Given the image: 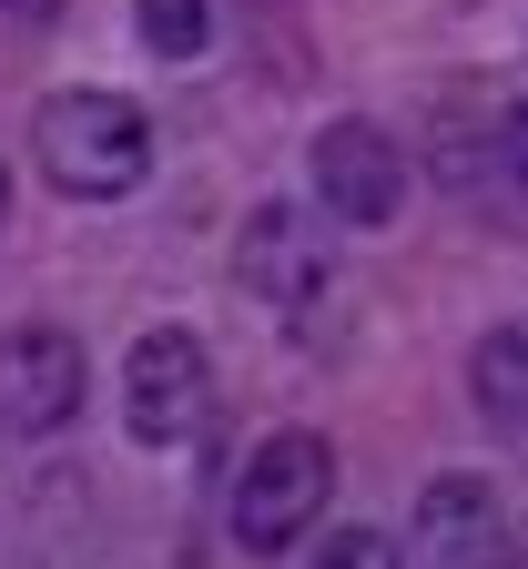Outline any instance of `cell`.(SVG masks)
Here are the masks:
<instances>
[{"instance_id":"1","label":"cell","mask_w":528,"mask_h":569,"mask_svg":"<svg viewBox=\"0 0 528 569\" xmlns=\"http://www.w3.org/2000/svg\"><path fill=\"white\" fill-rule=\"evenodd\" d=\"M31 163L71 193V203H122L153 173V122L122 92H51L31 112Z\"/></svg>"},{"instance_id":"9","label":"cell","mask_w":528,"mask_h":569,"mask_svg":"<svg viewBox=\"0 0 528 569\" xmlns=\"http://www.w3.org/2000/svg\"><path fill=\"white\" fill-rule=\"evenodd\" d=\"M132 41L153 61H203L213 51V0H132Z\"/></svg>"},{"instance_id":"4","label":"cell","mask_w":528,"mask_h":569,"mask_svg":"<svg viewBox=\"0 0 528 569\" xmlns=\"http://www.w3.org/2000/svg\"><path fill=\"white\" fill-rule=\"evenodd\" d=\"M336 213L326 203H255L235 224V284L275 316H306L326 284H336V244H326Z\"/></svg>"},{"instance_id":"8","label":"cell","mask_w":528,"mask_h":569,"mask_svg":"<svg viewBox=\"0 0 528 569\" xmlns=\"http://www.w3.org/2000/svg\"><path fill=\"white\" fill-rule=\"evenodd\" d=\"M468 407H478V427H498V438L528 427V326H488L468 346Z\"/></svg>"},{"instance_id":"11","label":"cell","mask_w":528,"mask_h":569,"mask_svg":"<svg viewBox=\"0 0 528 569\" xmlns=\"http://www.w3.org/2000/svg\"><path fill=\"white\" fill-rule=\"evenodd\" d=\"M498 183H508V193H528V102H508V112H498Z\"/></svg>"},{"instance_id":"10","label":"cell","mask_w":528,"mask_h":569,"mask_svg":"<svg viewBox=\"0 0 528 569\" xmlns=\"http://www.w3.org/2000/svg\"><path fill=\"white\" fill-rule=\"evenodd\" d=\"M306 569H407V549H397L387 529H326Z\"/></svg>"},{"instance_id":"5","label":"cell","mask_w":528,"mask_h":569,"mask_svg":"<svg viewBox=\"0 0 528 569\" xmlns=\"http://www.w3.org/2000/svg\"><path fill=\"white\" fill-rule=\"evenodd\" d=\"M82 397H92V356L71 326L31 316L0 336V438H61L82 417Z\"/></svg>"},{"instance_id":"13","label":"cell","mask_w":528,"mask_h":569,"mask_svg":"<svg viewBox=\"0 0 528 569\" xmlns=\"http://www.w3.org/2000/svg\"><path fill=\"white\" fill-rule=\"evenodd\" d=\"M0 224H11V173H0Z\"/></svg>"},{"instance_id":"7","label":"cell","mask_w":528,"mask_h":569,"mask_svg":"<svg viewBox=\"0 0 528 569\" xmlns=\"http://www.w3.org/2000/svg\"><path fill=\"white\" fill-rule=\"evenodd\" d=\"M407 569H508V488L478 468H437L407 509Z\"/></svg>"},{"instance_id":"2","label":"cell","mask_w":528,"mask_h":569,"mask_svg":"<svg viewBox=\"0 0 528 569\" xmlns=\"http://www.w3.org/2000/svg\"><path fill=\"white\" fill-rule=\"evenodd\" d=\"M326 498H336V448L316 438V427H275V438L235 468L223 529H235L245 559H285V549H306V539H316Z\"/></svg>"},{"instance_id":"6","label":"cell","mask_w":528,"mask_h":569,"mask_svg":"<svg viewBox=\"0 0 528 569\" xmlns=\"http://www.w3.org/2000/svg\"><path fill=\"white\" fill-rule=\"evenodd\" d=\"M213 417V356L193 326H153L122 356V427L142 448H183L193 427Z\"/></svg>"},{"instance_id":"3","label":"cell","mask_w":528,"mask_h":569,"mask_svg":"<svg viewBox=\"0 0 528 569\" xmlns=\"http://www.w3.org/2000/svg\"><path fill=\"white\" fill-rule=\"evenodd\" d=\"M306 183H316V203L336 213V224H356V234H376V224H397L407 213V142L387 132V122H366V112H336V122H316V142H306Z\"/></svg>"},{"instance_id":"12","label":"cell","mask_w":528,"mask_h":569,"mask_svg":"<svg viewBox=\"0 0 528 569\" xmlns=\"http://www.w3.org/2000/svg\"><path fill=\"white\" fill-rule=\"evenodd\" d=\"M0 21H11V31H51L61 0H0Z\"/></svg>"}]
</instances>
